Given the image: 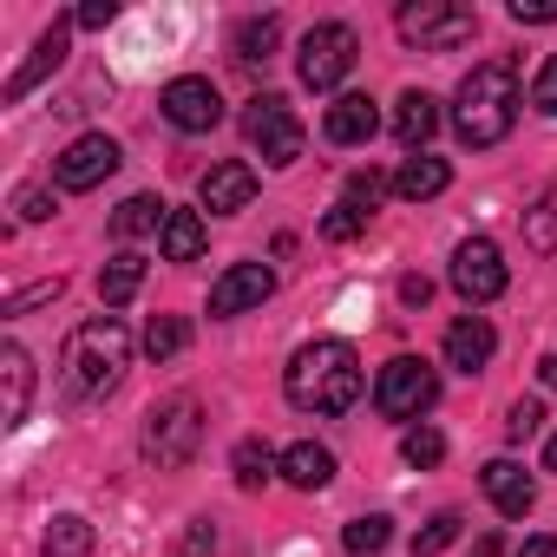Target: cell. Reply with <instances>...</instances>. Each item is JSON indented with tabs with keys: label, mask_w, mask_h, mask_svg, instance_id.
Wrapping results in <instances>:
<instances>
[{
	"label": "cell",
	"mask_w": 557,
	"mask_h": 557,
	"mask_svg": "<svg viewBox=\"0 0 557 557\" xmlns=\"http://www.w3.org/2000/svg\"><path fill=\"white\" fill-rule=\"evenodd\" d=\"M125 368H132V329L119 315L79 322L66 335V348H60V387H66V400H106V394H119Z\"/></svg>",
	"instance_id": "1"
},
{
	"label": "cell",
	"mask_w": 557,
	"mask_h": 557,
	"mask_svg": "<svg viewBox=\"0 0 557 557\" xmlns=\"http://www.w3.org/2000/svg\"><path fill=\"white\" fill-rule=\"evenodd\" d=\"M283 394H289L296 413H322V420L329 413H348L361 400V355L348 342L322 335V342L296 348V361L283 368Z\"/></svg>",
	"instance_id": "2"
},
{
	"label": "cell",
	"mask_w": 557,
	"mask_h": 557,
	"mask_svg": "<svg viewBox=\"0 0 557 557\" xmlns=\"http://www.w3.org/2000/svg\"><path fill=\"white\" fill-rule=\"evenodd\" d=\"M511 125H518V73L505 60L472 66L459 79V92H453V132H459V145L492 151V145L511 138Z\"/></svg>",
	"instance_id": "3"
},
{
	"label": "cell",
	"mask_w": 557,
	"mask_h": 557,
	"mask_svg": "<svg viewBox=\"0 0 557 557\" xmlns=\"http://www.w3.org/2000/svg\"><path fill=\"white\" fill-rule=\"evenodd\" d=\"M355 27L348 21H322V27H309L302 34V47H296V73H302V86L309 92H335L348 73H355Z\"/></svg>",
	"instance_id": "4"
},
{
	"label": "cell",
	"mask_w": 557,
	"mask_h": 557,
	"mask_svg": "<svg viewBox=\"0 0 557 557\" xmlns=\"http://www.w3.org/2000/svg\"><path fill=\"white\" fill-rule=\"evenodd\" d=\"M243 132H249V145L262 151V164H275V171H289V164L302 158V119L289 112V99H283V92H262V99H249V112H243Z\"/></svg>",
	"instance_id": "5"
},
{
	"label": "cell",
	"mask_w": 557,
	"mask_h": 557,
	"mask_svg": "<svg viewBox=\"0 0 557 557\" xmlns=\"http://www.w3.org/2000/svg\"><path fill=\"white\" fill-rule=\"evenodd\" d=\"M433 400H440V374L420 355H394L374 381V407L387 420H420V413H433Z\"/></svg>",
	"instance_id": "6"
},
{
	"label": "cell",
	"mask_w": 557,
	"mask_h": 557,
	"mask_svg": "<svg viewBox=\"0 0 557 557\" xmlns=\"http://www.w3.org/2000/svg\"><path fill=\"white\" fill-rule=\"evenodd\" d=\"M197 446H203V407H197L190 394L164 400V407L145 420V459H158V466H190Z\"/></svg>",
	"instance_id": "7"
},
{
	"label": "cell",
	"mask_w": 557,
	"mask_h": 557,
	"mask_svg": "<svg viewBox=\"0 0 557 557\" xmlns=\"http://www.w3.org/2000/svg\"><path fill=\"white\" fill-rule=\"evenodd\" d=\"M394 27H400L407 40H420L426 53H453V47L472 40L479 14H472V8H453V0H407V8L394 14Z\"/></svg>",
	"instance_id": "8"
},
{
	"label": "cell",
	"mask_w": 557,
	"mask_h": 557,
	"mask_svg": "<svg viewBox=\"0 0 557 557\" xmlns=\"http://www.w3.org/2000/svg\"><path fill=\"white\" fill-rule=\"evenodd\" d=\"M505 256H498V243L492 236H466L459 249H453V289L479 309V302H498L505 296Z\"/></svg>",
	"instance_id": "9"
},
{
	"label": "cell",
	"mask_w": 557,
	"mask_h": 557,
	"mask_svg": "<svg viewBox=\"0 0 557 557\" xmlns=\"http://www.w3.org/2000/svg\"><path fill=\"white\" fill-rule=\"evenodd\" d=\"M275 296V269L269 262H230L216 283H210V315L230 322V315H249Z\"/></svg>",
	"instance_id": "10"
},
{
	"label": "cell",
	"mask_w": 557,
	"mask_h": 557,
	"mask_svg": "<svg viewBox=\"0 0 557 557\" xmlns=\"http://www.w3.org/2000/svg\"><path fill=\"white\" fill-rule=\"evenodd\" d=\"M158 106H164V119H171L177 132H210V125H223V92H216L203 73H184V79H171Z\"/></svg>",
	"instance_id": "11"
},
{
	"label": "cell",
	"mask_w": 557,
	"mask_h": 557,
	"mask_svg": "<svg viewBox=\"0 0 557 557\" xmlns=\"http://www.w3.org/2000/svg\"><path fill=\"white\" fill-rule=\"evenodd\" d=\"M112 171H119V145H112L106 132H86V138H73V145L60 151V164H53L60 190H92V184H106Z\"/></svg>",
	"instance_id": "12"
},
{
	"label": "cell",
	"mask_w": 557,
	"mask_h": 557,
	"mask_svg": "<svg viewBox=\"0 0 557 557\" xmlns=\"http://www.w3.org/2000/svg\"><path fill=\"white\" fill-rule=\"evenodd\" d=\"M203 210L210 216H236V210H249V197H256V171L243 164V158H230V164H210V177H203Z\"/></svg>",
	"instance_id": "13"
},
{
	"label": "cell",
	"mask_w": 557,
	"mask_h": 557,
	"mask_svg": "<svg viewBox=\"0 0 557 557\" xmlns=\"http://www.w3.org/2000/svg\"><path fill=\"white\" fill-rule=\"evenodd\" d=\"M322 132H329V145H368V138L381 132V112H374L368 92H342V99L322 112Z\"/></svg>",
	"instance_id": "14"
},
{
	"label": "cell",
	"mask_w": 557,
	"mask_h": 557,
	"mask_svg": "<svg viewBox=\"0 0 557 557\" xmlns=\"http://www.w3.org/2000/svg\"><path fill=\"white\" fill-rule=\"evenodd\" d=\"M479 485H485V498H492L505 518H524V511L537 505V485H531V472H524L518 459H492V466L479 472Z\"/></svg>",
	"instance_id": "15"
},
{
	"label": "cell",
	"mask_w": 557,
	"mask_h": 557,
	"mask_svg": "<svg viewBox=\"0 0 557 557\" xmlns=\"http://www.w3.org/2000/svg\"><path fill=\"white\" fill-rule=\"evenodd\" d=\"M492 348H498V335H492L485 315H459L446 329V368H459V374H479L492 361Z\"/></svg>",
	"instance_id": "16"
},
{
	"label": "cell",
	"mask_w": 557,
	"mask_h": 557,
	"mask_svg": "<svg viewBox=\"0 0 557 557\" xmlns=\"http://www.w3.org/2000/svg\"><path fill=\"white\" fill-rule=\"evenodd\" d=\"M0 387H8V400H0V426H21L27 420V400H34V361L21 342L0 348Z\"/></svg>",
	"instance_id": "17"
},
{
	"label": "cell",
	"mask_w": 557,
	"mask_h": 557,
	"mask_svg": "<svg viewBox=\"0 0 557 557\" xmlns=\"http://www.w3.org/2000/svg\"><path fill=\"white\" fill-rule=\"evenodd\" d=\"M60 66H66V21H53V27L34 40V60H27V66L8 79V99H27V92H34L47 73H60Z\"/></svg>",
	"instance_id": "18"
},
{
	"label": "cell",
	"mask_w": 557,
	"mask_h": 557,
	"mask_svg": "<svg viewBox=\"0 0 557 557\" xmlns=\"http://www.w3.org/2000/svg\"><path fill=\"white\" fill-rule=\"evenodd\" d=\"M440 132V99L433 92H400V106H394V138L407 145V151H426V138Z\"/></svg>",
	"instance_id": "19"
},
{
	"label": "cell",
	"mask_w": 557,
	"mask_h": 557,
	"mask_svg": "<svg viewBox=\"0 0 557 557\" xmlns=\"http://www.w3.org/2000/svg\"><path fill=\"white\" fill-rule=\"evenodd\" d=\"M453 184V164L446 158H426V151H413L400 171H394V197H407V203H426V197H440Z\"/></svg>",
	"instance_id": "20"
},
{
	"label": "cell",
	"mask_w": 557,
	"mask_h": 557,
	"mask_svg": "<svg viewBox=\"0 0 557 557\" xmlns=\"http://www.w3.org/2000/svg\"><path fill=\"white\" fill-rule=\"evenodd\" d=\"M283 479H289L296 492H322V485L335 479V453L315 446V440H296V446L283 453Z\"/></svg>",
	"instance_id": "21"
},
{
	"label": "cell",
	"mask_w": 557,
	"mask_h": 557,
	"mask_svg": "<svg viewBox=\"0 0 557 557\" xmlns=\"http://www.w3.org/2000/svg\"><path fill=\"white\" fill-rule=\"evenodd\" d=\"M138 289H145V256H138V249H119V256L99 269V302H106V309H125Z\"/></svg>",
	"instance_id": "22"
},
{
	"label": "cell",
	"mask_w": 557,
	"mask_h": 557,
	"mask_svg": "<svg viewBox=\"0 0 557 557\" xmlns=\"http://www.w3.org/2000/svg\"><path fill=\"white\" fill-rule=\"evenodd\" d=\"M203 210H171L164 216V230H158V249H164V262H197L203 256Z\"/></svg>",
	"instance_id": "23"
},
{
	"label": "cell",
	"mask_w": 557,
	"mask_h": 557,
	"mask_svg": "<svg viewBox=\"0 0 557 557\" xmlns=\"http://www.w3.org/2000/svg\"><path fill=\"white\" fill-rule=\"evenodd\" d=\"M230 472H236V485H243V492H262L275 472H283V459H275L262 440H236V453H230Z\"/></svg>",
	"instance_id": "24"
},
{
	"label": "cell",
	"mask_w": 557,
	"mask_h": 557,
	"mask_svg": "<svg viewBox=\"0 0 557 557\" xmlns=\"http://www.w3.org/2000/svg\"><path fill=\"white\" fill-rule=\"evenodd\" d=\"M40 557H92V524H86L79 511H60V518L47 524Z\"/></svg>",
	"instance_id": "25"
},
{
	"label": "cell",
	"mask_w": 557,
	"mask_h": 557,
	"mask_svg": "<svg viewBox=\"0 0 557 557\" xmlns=\"http://www.w3.org/2000/svg\"><path fill=\"white\" fill-rule=\"evenodd\" d=\"M275 40H283V21H275V14H256V21H243V27L230 34V47H236V60H243V66L269 60V53H275Z\"/></svg>",
	"instance_id": "26"
},
{
	"label": "cell",
	"mask_w": 557,
	"mask_h": 557,
	"mask_svg": "<svg viewBox=\"0 0 557 557\" xmlns=\"http://www.w3.org/2000/svg\"><path fill=\"white\" fill-rule=\"evenodd\" d=\"M164 216H171V203H158V197H145V190H138V197H125V203H119L112 230H119V236H145V230H164Z\"/></svg>",
	"instance_id": "27"
},
{
	"label": "cell",
	"mask_w": 557,
	"mask_h": 557,
	"mask_svg": "<svg viewBox=\"0 0 557 557\" xmlns=\"http://www.w3.org/2000/svg\"><path fill=\"white\" fill-rule=\"evenodd\" d=\"M342 544H348L355 557H381V550L394 544V518H381V511H368V518H355V524L342 531Z\"/></svg>",
	"instance_id": "28"
},
{
	"label": "cell",
	"mask_w": 557,
	"mask_h": 557,
	"mask_svg": "<svg viewBox=\"0 0 557 557\" xmlns=\"http://www.w3.org/2000/svg\"><path fill=\"white\" fill-rule=\"evenodd\" d=\"M184 342H190V322H184V315H151V329H145V355H151V361L184 355Z\"/></svg>",
	"instance_id": "29"
},
{
	"label": "cell",
	"mask_w": 557,
	"mask_h": 557,
	"mask_svg": "<svg viewBox=\"0 0 557 557\" xmlns=\"http://www.w3.org/2000/svg\"><path fill=\"white\" fill-rule=\"evenodd\" d=\"M459 531H466V518H459V511L426 518V524L413 531V557H440V550H453V544H459Z\"/></svg>",
	"instance_id": "30"
},
{
	"label": "cell",
	"mask_w": 557,
	"mask_h": 557,
	"mask_svg": "<svg viewBox=\"0 0 557 557\" xmlns=\"http://www.w3.org/2000/svg\"><path fill=\"white\" fill-rule=\"evenodd\" d=\"M400 459H407V466H420V472H426V466H440V459H446V433H440V426H426V420H420V426H407Z\"/></svg>",
	"instance_id": "31"
},
{
	"label": "cell",
	"mask_w": 557,
	"mask_h": 557,
	"mask_svg": "<svg viewBox=\"0 0 557 557\" xmlns=\"http://www.w3.org/2000/svg\"><path fill=\"white\" fill-rule=\"evenodd\" d=\"M368 216H374V210H361V203H348V197H342V203L322 216V236H329V243H355V236L368 230Z\"/></svg>",
	"instance_id": "32"
},
{
	"label": "cell",
	"mask_w": 557,
	"mask_h": 557,
	"mask_svg": "<svg viewBox=\"0 0 557 557\" xmlns=\"http://www.w3.org/2000/svg\"><path fill=\"white\" fill-rule=\"evenodd\" d=\"M537 426H544V407H537V400H511V413H505V440H518V446H524Z\"/></svg>",
	"instance_id": "33"
},
{
	"label": "cell",
	"mask_w": 557,
	"mask_h": 557,
	"mask_svg": "<svg viewBox=\"0 0 557 557\" xmlns=\"http://www.w3.org/2000/svg\"><path fill=\"white\" fill-rule=\"evenodd\" d=\"M14 210H21V223H47L60 203H53V190H40V184H27V190H14Z\"/></svg>",
	"instance_id": "34"
},
{
	"label": "cell",
	"mask_w": 557,
	"mask_h": 557,
	"mask_svg": "<svg viewBox=\"0 0 557 557\" xmlns=\"http://www.w3.org/2000/svg\"><path fill=\"white\" fill-rule=\"evenodd\" d=\"M210 550H216V524L210 518H190L184 537H177V557H210Z\"/></svg>",
	"instance_id": "35"
},
{
	"label": "cell",
	"mask_w": 557,
	"mask_h": 557,
	"mask_svg": "<svg viewBox=\"0 0 557 557\" xmlns=\"http://www.w3.org/2000/svg\"><path fill=\"white\" fill-rule=\"evenodd\" d=\"M531 106H537L544 119H557V53L537 66V79H531Z\"/></svg>",
	"instance_id": "36"
},
{
	"label": "cell",
	"mask_w": 557,
	"mask_h": 557,
	"mask_svg": "<svg viewBox=\"0 0 557 557\" xmlns=\"http://www.w3.org/2000/svg\"><path fill=\"white\" fill-rule=\"evenodd\" d=\"M381 190H387V177H381V171H355V177H348V203H361V210H374V203H381Z\"/></svg>",
	"instance_id": "37"
},
{
	"label": "cell",
	"mask_w": 557,
	"mask_h": 557,
	"mask_svg": "<svg viewBox=\"0 0 557 557\" xmlns=\"http://www.w3.org/2000/svg\"><path fill=\"white\" fill-rule=\"evenodd\" d=\"M511 21L518 27H550L557 21V0H511Z\"/></svg>",
	"instance_id": "38"
},
{
	"label": "cell",
	"mask_w": 557,
	"mask_h": 557,
	"mask_svg": "<svg viewBox=\"0 0 557 557\" xmlns=\"http://www.w3.org/2000/svg\"><path fill=\"white\" fill-rule=\"evenodd\" d=\"M60 296V275H53V283H34V289H21L14 302H8V315H27V309H40V302H53Z\"/></svg>",
	"instance_id": "39"
},
{
	"label": "cell",
	"mask_w": 557,
	"mask_h": 557,
	"mask_svg": "<svg viewBox=\"0 0 557 557\" xmlns=\"http://www.w3.org/2000/svg\"><path fill=\"white\" fill-rule=\"evenodd\" d=\"M119 21V8H112V0H86V8L73 14V27H112Z\"/></svg>",
	"instance_id": "40"
},
{
	"label": "cell",
	"mask_w": 557,
	"mask_h": 557,
	"mask_svg": "<svg viewBox=\"0 0 557 557\" xmlns=\"http://www.w3.org/2000/svg\"><path fill=\"white\" fill-rule=\"evenodd\" d=\"M518 557H557V537H544V531H537V537H524V544H518Z\"/></svg>",
	"instance_id": "41"
},
{
	"label": "cell",
	"mask_w": 557,
	"mask_h": 557,
	"mask_svg": "<svg viewBox=\"0 0 557 557\" xmlns=\"http://www.w3.org/2000/svg\"><path fill=\"white\" fill-rule=\"evenodd\" d=\"M400 296H407V302H413V309H420V302H426V296H433V283H426V275H407V283H400Z\"/></svg>",
	"instance_id": "42"
},
{
	"label": "cell",
	"mask_w": 557,
	"mask_h": 557,
	"mask_svg": "<svg viewBox=\"0 0 557 557\" xmlns=\"http://www.w3.org/2000/svg\"><path fill=\"white\" fill-rule=\"evenodd\" d=\"M537 381H544V387H557V355H544V361H537Z\"/></svg>",
	"instance_id": "43"
},
{
	"label": "cell",
	"mask_w": 557,
	"mask_h": 557,
	"mask_svg": "<svg viewBox=\"0 0 557 557\" xmlns=\"http://www.w3.org/2000/svg\"><path fill=\"white\" fill-rule=\"evenodd\" d=\"M544 466H550V472H557V433H550V446H544Z\"/></svg>",
	"instance_id": "44"
}]
</instances>
